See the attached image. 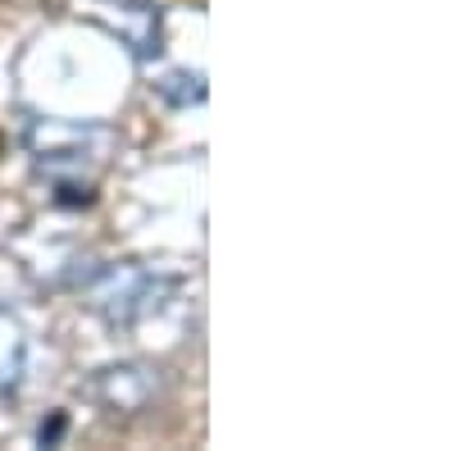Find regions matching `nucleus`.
<instances>
[{
	"mask_svg": "<svg viewBox=\"0 0 455 451\" xmlns=\"http://www.w3.org/2000/svg\"><path fill=\"white\" fill-rule=\"evenodd\" d=\"M64 429H68V415H64V410H55V415L42 420V429H36V442H42V447H55V442L64 438Z\"/></svg>",
	"mask_w": 455,
	"mask_h": 451,
	"instance_id": "4",
	"label": "nucleus"
},
{
	"mask_svg": "<svg viewBox=\"0 0 455 451\" xmlns=\"http://www.w3.org/2000/svg\"><path fill=\"white\" fill-rule=\"evenodd\" d=\"M156 92H160V101L187 109V105H201V101H205V78H201V73L178 68V73H164V78L156 83Z\"/></svg>",
	"mask_w": 455,
	"mask_h": 451,
	"instance_id": "3",
	"label": "nucleus"
},
{
	"mask_svg": "<svg viewBox=\"0 0 455 451\" xmlns=\"http://www.w3.org/2000/svg\"><path fill=\"white\" fill-rule=\"evenodd\" d=\"M119 5H128V10H141V5H150V0H119Z\"/></svg>",
	"mask_w": 455,
	"mask_h": 451,
	"instance_id": "6",
	"label": "nucleus"
},
{
	"mask_svg": "<svg viewBox=\"0 0 455 451\" xmlns=\"http://www.w3.org/2000/svg\"><path fill=\"white\" fill-rule=\"evenodd\" d=\"M55 201H60V205H92L96 192H92L87 182H83V187H78V182H60V197H55Z\"/></svg>",
	"mask_w": 455,
	"mask_h": 451,
	"instance_id": "5",
	"label": "nucleus"
},
{
	"mask_svg": "<svg viewBox=\"0 0 455 451\" xmlns=\"http://www.w3.org/2000/svg\"><path fill=\"white\" fill-rule=\"evenodd\" d=\"M114 283V292H96V306L105 310L109 324H132L150 310L164 306V292H173V278L146 274V270H124V274H105Z\"/></svg>",
	"mask_w": 455,
	"mask_h": 451,
	"instance_id": "2",
	"label": "nucleus"
},
{
	"mask_svg": "<svg viewBox=\"0 0 455 451\" xmlns=\"http://www.w3.org/2000/svg\"><path fill=\"white\" fill-rule=\"evenodd\" d=\"M160 392V369L146 360H119L96 369L92 379V397L109 410V415H141Z\"/></svg>",
	"mask_w": 455,
	"mask_h": 451,
	"instance_id": "1",
	"label": "nucleus"
}]
</instances>
